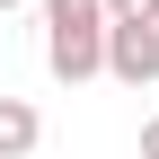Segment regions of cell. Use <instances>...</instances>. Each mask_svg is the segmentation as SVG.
Wrapping results in <instances>:
<instances>
[{
  "instance_id": "1",
  "label": "cell",
  "mask_w": 159,
  "mask_h": 159,
  "mask_svg": "<svg viewBox=\"0 0 159 159\" xmlns=\"http://www.w3.org/2000/svg\"><path fill=\"white\" fill-rule=\"evenodd\" d=\"M44 62L71 89L106 71V0H44Z\"/></svg>"
},
{
  "instance_id": "2",
  "label": "cell",
  "mask_w": 159,
  "mask_h": 159,
  "mask_svg": "<svg viewBox=\"0 0 159 159\" xmlns=\"http://www.w3.org/2000/svg\"><path fill=\"white\" fill-rule=\"evenodd\" d=\"M106 80L150 89V80H159V27H124V18H106Z\"/></svg>"
},
{
  "instance_id": "3",
  "label": "cell",
  "mask_w": 159,
  "mask_h": 159,
  "mask_svg": "<svg viewBox=\"0 0 159 159\" xmlns=\"http://www.w3.org/2000/svg\"><path fill=\"white\" fill-rule=\"evenodd\" d=\"M35 142H44V115L27 97H0V159H27Z\"/></svg>"
},
{
  "instance_id": "4",
  "label": "cell",
  "mask_w": 159,
  "mask_h": 159,
  "mask_svg": "<svg viewBox=\"0 0 159 159\" xmlns=\"http://www.w3.org/2000/svg\"><path fill=\"white\" fill-rule=\"evenodd\" d=\"M106 18H124V27H159V0H106Z\"/></svg>"
},
{
  "instance_id": "5",
  "label": "cell",
  "mask_w": 159,
  "mask_h": 159,
  "mask_svg": "<svg viewBox=\"0 0 159 159\" xmlns=\"http://www.w3.org/2000/svg\"><path fill=\"white\" fill-rule=\"evenodd\" d=\"M142 159H159V115H150V124H142Z\"/></svg>"
},
{
  "instance_id": "6",
  "label": "cell",
  "mask_w": 159,
  "mask_h": 159,
  "mask_svg": "<svg viewBox=\"0 0 159 159\" xmlns=\"http://www.w3.org/2000/svg\"><path fill=\"white\" fill-rule=\"evenodd\" d=\"M9 9H27V0H0V18H9Z\"/></svg>"
}]
</instances>
